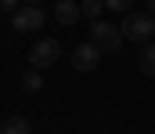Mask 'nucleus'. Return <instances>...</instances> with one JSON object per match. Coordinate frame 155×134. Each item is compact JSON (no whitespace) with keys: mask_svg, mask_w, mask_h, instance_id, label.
I'll list each match as a JSON object with an SVG mask.
<instances>
[{"mask_svg":"<svg viewBox=\"0 0 155 134\" xmlns=\"http://www.w3.org/2000/svg\"><path fill=\"white\" fill-rule=\"evenodd\" d=\"M119 29H123V36L134 40V44H152L155 40V15H148V11H130Z\"/></svg>","mask_w":155,"mask_h":134,"instance_id":"f257e3e1","label":"nucleus"},{"mask_svg":"<svg viewBox=\"0 0 155 134\" xmlns=\"http://www.w3.org/2000/svg\"><path fill=\"white\" fill-rule=\"evenodd\" d=\"M90 44L101 47V54H112V51L123 47V29L105 22V18H97V22H90Z\"/></svg>","mask_w":155,"mask_h":134,"instance_id":"f03ea898","label":"nucleus"},{"mask_svg":"<svg viewBox=\"0 0 155 134\" xmlns=\"http://www.w3.org/2000/svg\"><path fill=\"white\" fill-rule=\"evenodd\" d=\"M61 58V44L54 40V36H40L36 44H33V51H29V62H33V69H51L54 62Z\"/></svg>","mask_w":155,"mask_h":134,"instance_id":"7ed1b4c3","label":"nucleus"},{"mask_svg":"<svg viewBox=\"0 0 155 134\" xmlns=\"http://www.w3.org/2000/svg\"><path fill=\"white\" fill-rule=\"evenodd\" d=\"M11 26L18 33H33V29H43V7L40 4H22L15 15H11Z\"/></svg>","mask_w":155,"mask_h":134,"instance_id":"20e7f679","label":"nucleus"},{"mask_svg":"<svg viewBox=\"0 0 155 134\" xmlns=\"http://www.w3.org/2000/svg\"><path fill=\"white\" fill-rule=\"evenodd\" d=\"M69 62H72V69H76V73H90V69H97V62H101V47H94L90 40H87V44L72 47Z\"/></svg>","mask_w":155,"mask_h":134,"instance_id":"39448f33","label":"nucleus"},{"mask_svg":"<svg viewBox=\"0 0 155 134\" xmlns=\"http://www.w3.org/2000/svg\"><path fill=\"white\" fill-rule=\"evenodd\" d=\"M79 15H83V7H79L76 0H58V4H54V18H58L65 29H72V26H76Z\"/></svg>","mask_w":155,"mask_h":134,"instance_id":"423d86ee","label":"nucleus"},{"mask_svg":"<svg viewBox=\"0 0 155 134\" xmlns=\"http://www.w3.org/2000/svg\"><path fill=\"white\" fill-rule=\"evenodd\" d=\"M0 134H33V123L25 116H7L0 123Z\"/></svg>","mask_w":155,"mask_h":134,"instance_id":"0eeeda50","label":"nucleus"},{"mask_svg":"<svg viewBox=\"0 0 155 134\" xmlns=\"http://www.w3.org/2000/svg\"><path fill=\"white\" fill-rule=\"evenodd\" d=\"M141 73L144 76H155V40L144 44V51H141Z\"/></svg>","mask_w":155,"mask_h":134,"instance_id":"6e6552de","label":"nucleus"},{"mask_svg":"<svg viewBox=\"0 0 155 134\" xmlns=\"http://www.w3.org/2000/svg\"><path fill=\"white\" fill-rule=\"evenodd\" d=\"M22 87L29 91V94H36L43 87V76H40V69H29V73H22Z\"/></svg>","mask_w":155,"mask_h":134,"instance_id":"1a4fd4ad","label":"nucleus"},{"mask_svg":"<svg viewBox=\"0 0 155 134\" xmlns=\"http://www.w3.org/2000/svg\"><path fill=\"white\" fill-rule=\"evenodd\" d=\"M79 7H83V15H87L90 22H97V18H101V11H105V0H83Z\"/></svg>","mask_w":155,"mask_h":134,"instance_id":"9d476101","label":"nucleus"},{"mask_svg":"<svg viewBox=\"0 0 155 134\" xmlns=\"http://www.w3.org/2000/svg\"><path fill=\"white\" fill-rule=\"evenodd\" d=\"M105 7H108V11H123V15H126V11L134 7V0H105Z\"/></svg>","mask_w":155,"mask_h":134,"instance_id":"9b49d317","label":"nucleus"},{"mask_svg":"<svg viewBox=\"0 0 155 134\" xmlns=\"http://www.w3.org/2000/svg\"><path fill=\"white\" fill-rule=\"evenodd\" d=\"M0 7H4V11H11V15H15V11H18V7H22V0H0Z\"/></svg>","mask_w":155,"mask_h":134,"instance_id":"f8f14e48","label":"nucleus"},{"mask_svg":"<svg viewBox=\"0 0 155 134\" xmlns=\"http://www.w3.org/2000/svg\"><path fill=\"white\" fill-rule=\"evenodd\" d=\"M144 4H148V15H155V0H144Z\"/></svg>","mask_w":155,"mask_h":134,"instance_id":"ddd939ff","label":"nucleus"},{"mask_svg":"<svg viewBox=\"0 0 155 134\" xmlns=\"http://www.w3.org/2000/svg\"><path fill=\"white\" fill-rule=\"evenodd\" d=\"M25 4H40V0H25Z\"/></svg>","mask_w":155,"mask_h":134,"instance_id":"4468645a","label":"nucleus"}]
</instances>
